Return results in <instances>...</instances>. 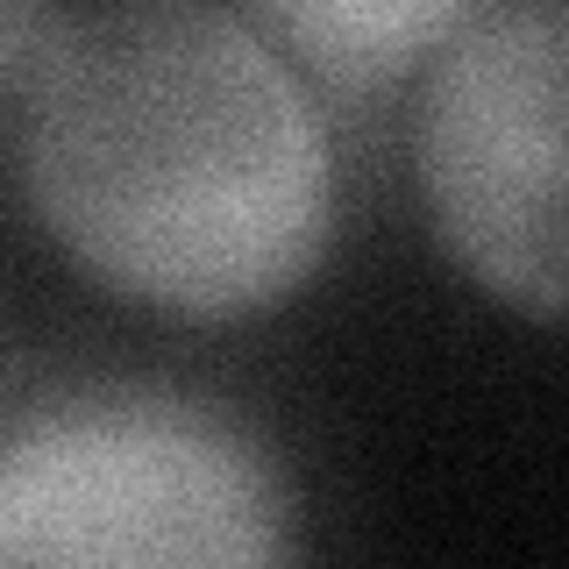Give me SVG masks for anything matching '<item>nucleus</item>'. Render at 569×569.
<instances>
[{
  "label": "nucleus",
  "mask_w": 569,
  "mask_h": 569,
  "mask_svg": "<svg viewBox=\"0 0 569 569\" xmlns=\"http://www.w3.org/2000/svg\"><path fill=\"white\" fill-rule=\"evenodd\" d=\"M292 556V485L242 420L186 391H71L0 427V562Z\"/></svg>",
  "instance_id": "nucleus-2"
},
{
  "label": "nucleus",
  "mask_w": 569,
  "mask_h": 569,
  "mask_svg": "<svg viewBox=\"0 0 569 569\" xmlns=\"http://www.w3.org/2000/svg\"><path fill=\"white\" fill-rule=\"evenodd\" d=\"M242 22L328 93H385L435 64L491 0H236Z\"/></svg>",
  "instance_id": "nucleus-4"
},
{
  "label": "nucleus",
  "mask_w": 569,
  "mask_h": 569,
  "mask_svg": "<svg viewBox=\"0 0 569 569\" xmlns=\"http://www.w3.org/2000/svg\"><path fill=\"white\" fill-rule=\"evenodd\" d=\"M58 14H64L58 0H0V93H22V79H29V64Z\"/></svg>",
  "instance_id": "nucleus-5"
},
{
  "label": "nucleus",
  "mask_w": 569,
  "mask_h": 569,
  "mask_svg": "<svg viewBox=\"0 0 569 569\" xmlns=\"http://www.w3.org/2000/svg\"><path fill=\"white\" fill-rule=\"evenodd\" d=\"M562 0H506L435 58L420 100V200L441 249L498 307L562 320Z\"/></svg>",
  "instance_id": "nucleus-3"
},
{
  "label": "nucleus",
  "mask_w": 569,
  "mask_h": 569,
  "mask_svg": "<svg viewBox=\"0 0 569 569\" xmlns=\"http://www.w3.org/2000/svg\"><path fill=\"white\" fill-rule=\"evenodd\" d=\"M22 186L107 292L242 320L320 271L335 150L292 64L213 0H79L22 79Z\"/></svg>",
  "instance_id": "nucleus-1"
}]
</instances>
